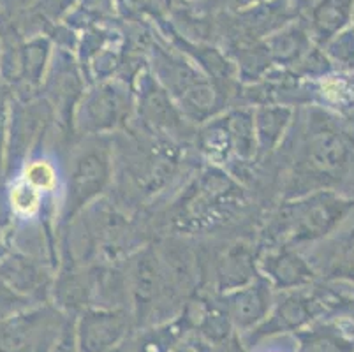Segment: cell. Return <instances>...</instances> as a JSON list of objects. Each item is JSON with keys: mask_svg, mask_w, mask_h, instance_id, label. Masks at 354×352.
<instances>
[{"mask_svg": "<svg viewBox=\"0 0 354 352\" xmlns=\"http://www.w3.org/2000/svg\"><path fill=\"white\" fill-rule=\"evenodd\" d=\"M111 174V157L106 147L85 148L74 159L69 176V206L73 210L94 199L104 190Z\"/></svg>", "mask_w": 354, "mask_h": 352, "instance_id": "obj_1", "label": "cell"}, {"mask_svg": "<svg viewBox=\"0 0 354 352\" xmlns=\"http://www.w3.org/2000/svg\"><path fill=\"white\" fill-rule=\"evenodd\" d=\"M346 212V203L330 194L317 196L307 206L296 210L292 217L296 238H315L326 234Z\"/></svg>", "mask_w": 354, "mask_h": 352, "instance_id": "obj_2", "label": "cell"}, {"mask_svg": "<svg viewBox=\"0 0 354 352\" xmlns=\"http://www.w3.org/2000/svg\"><path fill=\"white\" fill-rule=\"evenodd\" d=\"M307 164L319 176L333 178L346 164V148L331 129L319 127L312 134L307 148Z\"/></svg>", "mask_w": 354, "mask_h": 352, "instance_id": "obj_3", "label": "cell"}, {"mask_svg": "<svg viewBox=\"0 0 354 352\" xmlns=\"http://www.w3.org/2000/svg\"><path fill=\"white\" fill-rule=\"evenodd\" d=\"M125 115V97L115 86H102L88 97L83 108V127L102 131L117 125Z\"/></svg>", "mask_w": 354, "mask_h": 352, "instance_id": "obj_4", "label": "cell"}, {"mask_svg": "<svg viewBox=\"0 0 354 352\" xmlns=\"http://www.w3.org/2000/svg\"><path fill=\"white\" fill-rule=\"evenodd\" d=\"M125 331V319L113 312L88 314L82 322V349L102 352L120 340Z\"/></svg>", "mask_w": 354, "mask_h": 352, "instance_id": "obj_5", "label": "cell"}, {"mask_svg": "<svg viewBox=\"0 0 354 352\" xmlns=\"http://www.w3.org/2000/svg\"><path fill=\"white\" fill-rule=\"evenodd\" d=\"M268 290L265 286L241 287L231 298V315L241 326H250L259 321L268 310Z\"/></svg>", "mask_w": 354, "mask_h": 352, "instance_id": "obj_6", "label": "cell"}, {"mask_svg": "<svg viewBox=\"0 0 354 352\" xmlns=\"http://www.w3.org/2000/svg\"><path fill=\"white\" fill-rule=\"evenodd\" d=\"M254 273L252 256L245 247H234L224 254L218 261L217 277L221 287L233 289V287L245 286Z\"/></svg>", "mask_w": 354, "mask_h": 352, "instance_id": "obj_7", "label": "cell"}, {"mask_svg": "<svg viewBox=\"0 0 354 352\" xmlns=\"http://www.w3.org/2000/svg\"><path fill=\"white\" fill-rule=\"evenodd\" d=\"M266 271L273 280L281 286H292L307 279L308 271L301 259L289 254V252H279L273 256L266 257Z\"/></svg>", "mask_w": 354, "mask_h": 352, "instance_id": "obj_8", "label": "cell"}, {"mask_svg": "<svg viewBox=\"0 0 354 352\" xmlns=\"http://www.w3.org/2000/svg\"><path fill=\"white\" fill-rule=\"evenodd\" d=\"M160 284V266L156 257L147 252L138 257L133 268L134 293L140 299H152Z\"/></svg>", "mask_w": 354, "mask_h": 352, "instance_id": "obj_9", "label": "cell"}, {"mask_svg": "<svg viewBox=\"0 0 354 352\" xmlns=\"http://www.w3.org/2000/svg\"><path fill=\"white\" fill-rule=\"evenodd\" d=\"M11 205L18 215L21 217H32L41 208V192L28 185L25 180L16 183L11 190Z\"/></svg>", "mask_w": 354, "mask_h": 352, "instance_id": "obj_10", "label": "cell"}, {"mask_svg": "<svg viewBox=\"0 0 354 352\" xmlns=\"http://www.w3.org/2000/svg\"><path fill=\"white\" fill-rule=\"evenodd\" d=\"M288 116L289 113L286 109H263L257 115L261 141L268 147L275 143L288 124Z\"/></svg>", "mask_w": 354, "mask_h": 352, "instance_id": "obj_11", "label": "cell"}, {"mask_svg": "<svg viewBox=\"0 0 354 352\" xmlns=\"http://www.w3.org/2000/svg\"><path fill=\"white\" fill-rule=\"evenodd\" d=\"M24 180L39 192H48L57 185V171L50 163L37 160V163H32L25 167Z\"/></svg>", "mask_w": 354, "mask_h": 352, "instance_id": "obj_12", "label": "cell"}, {"mask_svg": "<svg viewBox=\"0 0 354 352\" xmlns=\"http://www.w3.org/2000/svg\"><path fill=\"white\" fill-rule=\"evenodd\" d=\"M147 108L148 118L157 125H164V127H175L178 124V116H176L175 109L171 104H167L164 101V97L160 93H152L145 102Z\"/></svg>", "mask_w": 354, "mask_h": 352, "instance_id": "obj_13", "label": "cell"}]
</instances>
